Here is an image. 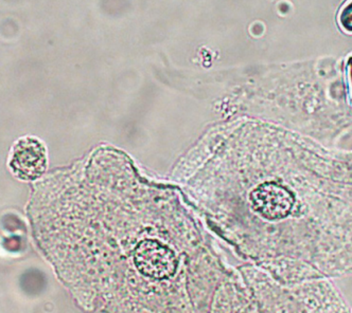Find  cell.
I'll use <instances>...</instances> for the list:
<instances>
[{"instance_id":"cell-1","label":"cell","mask_w":352,"mask_h":313,"mask_svg":"<svg viewBox=\"0 0 352 313\" xmlns=\"http://www.w3.org/2000/svg\"><path fill=\"white\" fill-rule=\"evenodd\" d=\"M211 313H352L332 279L287 283L248 265L222 283Z\"/></svg>"},{"instance_id":"cell-3","label":"cell","mask_w":352,"mask_h":313,"mask_svg":"<svg viewBox=\"0 0 352 313\" xmlns=\"http://www.w3.org/2000/svg\"><path fill=\"white\" fill-rule=\"evenodd\" d=\"M341 23L346 30L352 31V3L342 12Z\"/></svg>"},{"instance_id":"cell-2","label":"cell","mask_w":352,"mask_h":313,"mask_svg":"<svg viewBox=\"0 0 352 313\" xmlns=\"http://www.w3.org/2000/svg\"><path fill=\"white\" fill-rule=\"evenodd\" d=\"M48 156L46 146L35 137H23L12 148L9 167L17 179L34 181L47 170Z\"/></svg>"}]
</instances>
